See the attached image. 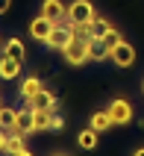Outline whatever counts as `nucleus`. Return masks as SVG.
<instances>
[{
    "instance_id": "1",
    "label": "nucleus",
    "mask_w": 144,
    "mask_h": 156,
    "mask_svg": "<svg viewBox=\"0 0 144 156\" xmlns=\"http://www.w3.org/2000/svg\"><path fill=\"white\" fill-rule=\"evenodd\" d=\"M62 59L68 62L71 68H79L85 62H91V38L83 41V38H71L65 44V50H62Z\"/></svg>"
},
{
    "instance_id": "2",
    "label": "nucleus",
    "mask_w": 144,
    "mask_h": 156,
    "mask_svg": "<svg viewBox=\"0 0 144 156\" xmlns=\"http://www.w3.org/2000/svg\"><path fill=\"white\" fill-rule=\"evenodd\" d=\"M106 112H109V118L115 121V127H127V124L135 121V106L129 103L127 97H112L109 106H106Z\"/></svg>"
},
{
    "instance_id": "3",
    "label": "nucleus",
    "mask_w": 144,
    "mask_h": 156,
    "mask_svg": "<svg viewBox=\"0 0 144 156\" xmlns=\"http://www.w3.org/2000/svg\"><path fill=\"white\" fill-rule=\"evenodd\" d=\"M97 18V9H94L91 0H71L68 3V24H91Z\"/></svg>"
},
{
    "instance_id": "4",
    "label": "nucleus",
    "mask_w": 144,
    "mask_h": 156,
    "mask_svg": "<svg viewBox=\"0 0 144 156\" xmlns=\"http://www.w3.org/2000/svg\"><path fill=\"white\" fill-rule=\"evenodd\" d=\"M38 15H44L53 24H68V3H62V0H41Z\"/></svg>"
},
{
    "instance_id": "5",
    "label": "nucleus",
    "mask_w": 144,
    "mask_h": 156,
    "mask_svg": "<svg viewBox=\"0 0 144 156\" xmlns=\"http://www.w3.org/2000/svg\"><path fill=\"white\" fill-rule=\"evenodd\" d=\"M74 38V33H71V24H56L53 27V33H50V38H47V50H56V53H62L65 50V44Z\"/></svg>"
},
{
    "instance_id": "6",
    "label": "nucleus",
    "mask_w": 144,
    "mask_h": 156,
    "mask_svg": "<svg viewBox=\"0 0 144 156\" xmlns=\"http://www.w3.org/2000/svg\"><path fill=\"white\" fill-rule=\"evenodd\" d=\"M12 133H21V136H26V139H30V136H35V115H33V109H30V106H21V109H18V118H15V130Z\"/></svg>"
},
{
    "instance_id": "7",
    "label": "nucleus",
    "mask_w": 144,
    "mask_h": 156,
    "mask_svg": "<svg viewBox=\"0 0 144 156\" xmlns=\"http://www.w3.org/2000/svg\"><path fill=\"white\" fill-rule=\"evenodd\" d=\"M53 27H56V24H53V21H47V18H44V15H35L33 21H30V27H26V33L33 35L35 41H41V44H44V41H47V38H50Z\"/></svg>"
},
{
    "instance_id": "8",
    "label": "nucleus",
    "mask_w": 144,
    "mask_h": 156,
    "mask_svg": "<svg viewBox=\"0 0 144 156\" xmlns=\"http://www.w3.org/2000/svg\"><path fill=\"white\" fill-rule=\"evenodd\" d=\"M44 88V83H41V77H35V74H30V77H24L21 83H18V97L24 100V103H30L38 91Z\"/></svg>"
},
{
    "instance_id": "9",
    "label": "nucleus",
    "mask_w": 144,
    "mask_h": 156,
    "mask_svg": "<svg viewBox=\"0 0 144 156\" xmlns=\"http://www.w3.org/2000/svg\"><path fill=\"white\" fill-rule=\"evenodd\" d=\"M21 71H24V62L21 59H12V56H0V80H6V83H12V80L21 77Z\"/></svg>"
},
{
    "instance_id": "10",
    "label": "nucleus",
    "mask_w": 144,
    "mask_h": 156,
    "mask_svg": "<svg viewBox=\"0 0 144 156\" xmlns=\"http://www.w3.org/2000/svg\"><path fill=\"white\" fill-rule=\"evenodd\" d=\"M112 62L118 65V68H129L132 62H135V47L129 41H121L115 50H112Z\"/></svg>"
},
{
    "instance_id": "11",
    "label": "nucleus",
    "mask_w": 144,
    "mask_h": 156,
    "mask_svg": "<svg viewBox=\"0 0 144 156\" xmlns=\"http://www.w3.org/2000/svg\"><path fill=\"white\" fill-rule=\"evenodd\" d=\"M26 106H30V109H56V94H53L50 88H41Z\"/></svg>"
},
{
    "instance_id": "12",
    "label": "nucleus",
    "mask_w": 144,
    "mask_h": 156,
    "mask_svg": "<svg viewBox=\"0 0 144 156\" xmlns=\"http://www.w3.org/2000/svg\"><path fill=\"white\" fill-rule=\"evenodd\" d=\"M88 127H91V130H97V133H109L112 127H115V121L109 118V112H106V109H97V112L88 118Z\"/></svg>"
},
{
    "instance_id": "13",
    "label": "nucleus",
    "mask_w": 144,
    "mask_h": 156,
    "mask_svg": "<svg viewBox=\"0 0 144 156\" xmlns=\"http://www.w3.org/2000/svg\"><path fill=\"white\" fill-rule=\"evenodd\" d=\"M3 53H6V56H12V59H21V62L26 59V47H24V41H21L18 35H12V38H6V41H3Z\"/></svg>"
},
{
    "instance_id": "14",
    "label": "nucleus",
    "mask_w": 144,
    "mask_h": 156,
    "mask_svg": "<svg viewBox=\"0 0 144 156\" xmlns=\"http://www.w3.org/2000/svg\"><path fill=\"white\" fill-rule=\"evenodd\" d=\"M97 141H100V133L91 130V127L79 130V136H76V144H79L83 150H94V147H97Z\"/></svg>"
},
{
    "instance_id": "15",
    "label": "nucleus",
    "mask_w": 144,
    "mask_h": 156,
    "mask_svg": "<svg viewBox=\"0 0 144 156\" xmlns=\"http://www.w3.org/2000/svg\"><path fill=\"white\" fill-rule=\"evenodd\" d=\"M33 115H35V130L38 133H50V124H53L56 109H33Z\"/></svg>"
},
{
    "instance_id": "16",
    "label": "nucleus",
    "mask_w": 144,
    "mask_h": 156,
    "mask_svg": "<svg viewBox=\"0 0 144 156\" xmlns=\"http://www.w3.org/2000/svg\"><path fill=\"white\" fill-rule=\"evenodd\" d=\"M21 147H26V136H21V133H9V139H6V156H15Z\"/></svg>"
},
{
    "instance_id": "17",
    "label": "nucleus",
    "mask_w": 144,
    "mask_h": 156,
    "mask_svg": "<svg viewBox=\"0 0 144 156\" xmlns=\"http://www.w3.org/2000/svg\"><path fill=\"white\" fill-rule=\"evenodd\" d=\"M109 30H112V24L106 21V18H100V15H97V18L91 21V38H94V41H100V38L109 33Z\"/></svg>"
},
{
    "instance_id": "18",
    "label": "nucleus",
    "mask_w": 144,
    "mask_h": 156,
    "mask_svg": "<svg viewBox=\"0 0 144 156\" xmlns=\"http://www.w3.org/2000/svg\"><path fill=\"white\" fill-rule=\"evenodd\" d=\"M15 118H18V109H9V106H0V127L3 130H15Z\"/></svg>"
},
{
    "instance_id": "19",
    "label": "nucleus",
    "mask_w": 144,
    "mask_h": 156,
    "mask_svg": "<svg viewBox=\"0 0 144 156\" xmlns=\"http://www.w3.org/2000/svg\"><path fill=\"white\" fill-rule=\"evenodd\" d=\"M121 41H124V38H121V33H118V27H112V30H109V33H106V35H103V38H100V44H103V47H106V50H115V47H118V44Z\"/></svg>"
},
{
    "instance_id": "20",
    "label": "nucleus",
    "mask_w": 144,
    "mask_h": 156,
    "mask_svg": "<svg viewBox=\"0 0 144 156\" xmlns=\"http://www.w3.org/2000/svg\"><path fill=\"white\" fill-rule=\"evenodd\" d=\"M106 59H112V53L106 50L100 41H94V38H91V62H106Z\"/></svg>"
},
{
    "instance_id": "21",
    "label": "nucleus",
    "mask_w": 144,
    "mask_h": 156,
    "mask_svg": "<svg viewBox=\"0 0 144 156\" xmlns=\"http://www.w3.org/2000/svg\"><path fill=\"white\" fill-rule=\"evenodd\" d=\"M62 130H65V118L56 112L53 115V124H50V133H62Z\"/></svg>"
},
{
    "instance_id": "22",
    "label": "nucleus",
    "mask_w": 144,
    "mask_h": 156,
    "mask_svg": "<svg viewBox=\"0 0 144 156\" xmlns=\"http://www.w3.org/2000/svg\"><path fill=\"white\" fill-rule=\"evenodd\" d=\"M6 139H9V130L0 127V153H6Z\"/></svg>"
},
{
    "instance_id": "23",
    "label": "nucleus",
    "mask_w": 144,
    "mask_h": 156,
    "mask_svg": "<svg viewBox=\"0 0 144 156\" xmlns=\"http://www.w3.org/2000/svg\"><path fill=\"white\" fill-rule=\"evenodd\" d=\"M9 6H12V0H0V15H6Z\"/></svg>"
},
{
    "instance_id": "24",
    "label": "nucleus",
    "mask_w": 144,
    "mask_h": 156,
    "mask_svg": "<svg viewBox=\"0 0 144 156\" xmlns=\"http://www.w3.org/2000/svg\"><path fill=\"white\" fill-rule=\"evenodd\" d=\"M15 156H35V153H33V150H30V147H21V150H18Z\"/></svg>"
},
{
    "instance_id": "25",
    "label": "nucleus",
    "mask_w": 144,
    "mask_h": 156,
    "mask_svg": "<svg viewBox=\"0 0 144 156\" xmlns=\"http://www.w3.org/2000/svg\"><path fill=\"white\" fill-rule=\"evenodd\" d=\"M132 156H144V147H138V150H135V153H132Z\"/></svg>"
},
{
    "instance_id": "26",
    "label": "nucleus",
    "mask_w": 144,
    "mask_h": 156,
    "mask_svg": "<svg viewBox=\"0 0 144 156\" xmlns=\"http://www.w3.org/2000/svg\"><path fill=\"white\" fill-rule=\"evenodd\" d=\"M3 41H6V38H3V35H0V50H3Z\"/></svg>"
},
{
    "instance_id": "27",
    "label": "nucleus",
    "mask_w": 144,
    "mask_h": 156,
    "mask_svg": "<svg viewBox=\"0 0 144 156\" xmlns=\"http://www.w3.org/2000/svg\"><path fill=\"white\" fill-rule=\"evenodd\" d=\"M0 106H3V94H0Z\"/></svg>"
},
{
    "instance_id": "28",
    "label": "nucleus",
    "mask_w": 144,
    "mask_h": 156,
    "mask_svg": "<svg viewBox=\"0 0 144 156\" xmlns=\"http://www.w3.org/2000/svg\"><path fill=\"white\" fill-rule=\"evenodd\" d=\"M53 156H62V153H53Z\"/></svg>"
},
{
    "instance_id": "29",
    "label": "nucleus",
    "mask_w": 144,
    "mask_h": 156,
    "mask_svg": "<svg viewBox=\"0 0 144 156\" xmlns=\"http://www.w3.org/2000/svg\"><path fill=\"white\" fill-rule=\"evenodd\" d=\"M141 88H144V83H141Z\"/></svg>"
}]
</instances>
